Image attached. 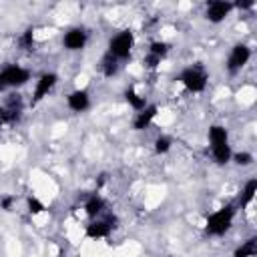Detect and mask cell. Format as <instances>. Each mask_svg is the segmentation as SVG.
Instances as JSON below:
<instances>
[{
  "label": "cell",
  "mask_w": 257,
  "mask_h": 257,
  "mask_svg": "<svg viewBox=\"0 0 257 257\" xmlns=\"http://www.w3.org/2000/svg\"><path fill=\"white\" fill-rule=\"evenodd\" d=\"M233 217H235V207H233V205H227V207L219 209L217 213H213L207 219V233L209 235H223L231 227Z\"/></svg>",
  "instance_id": "6da1fadb"
},
{
  "label": "cell",
  "mask_w": 257,
  "mask_h": 257,
  "mask_svg": "<svg viewBox=\"0 0 257 257\" xmlns=\"http://www.w3.org/2000/svg\"><path fill=\"white\" fill-rule=\"evenodd\" d=\"M131 48H133V34H131V30H125L121 34H117V37L111 40L109 53L117 60H121V59H127L131 55Z\"/></svg>",
  "instance_id": "7a4b0ae2"
},
{
  "label": "cell",
  "mask_w": 257,
  "mask_h": 257,
  "mask_svg": "<svg viewBox=\"0 0 257 257\" xmlns=\"http://www.w3.org/2000/svg\"><path fill=\"white\" fill-rule=\"evenodd\" d=\"M20 113H22V99L19 95H12L6 105L0 109V125H12L20 119Z\"/></svg>",
  "instance_id": "3957f363"
},
{
  "label": "cell",
  "mask_w": 257,
  "mask_h": 257,
  "mask_svg": "<svg viewBox=\"0 0 257 257\" xmlns=\"http://www.w3.org/2000/svg\"><path fill=\"white\" fill-rule=\"evenodd\" d=\"M181 82L191 93H201L205 89V84H207V75H205V71H201L199 66H193V68H187L181 75Z\"/></svg>",
  "instance_id": "277c9868"
},
{
  "label": "cell",
  "mask_w": 257,
  "mask_h": 257,
  "mask_svg": "<svg viewBox=\"0 0 257 257\" xmlns=\"http://www.w3.org/2000/svg\"><path fill=\"white\" fill-rule=\"evenodd\" d=\"M119 223V219L115 215H109L105 221H95L87 227V237L91 239H100V237H107Z\"/></svg>",
  "instance_id": "5b68a950"
},
{
  "label": "cell",
  "mask_w": 257,
  "mask_h": 257,
  "mask_svg": "<svg viewBox=\"0 0 257 257\" xmlns=\"http://www.w3.org/2000/svg\"><path fill=\"white\" fill-rule=\"evenodd\" d=\"M2 77H4L6 87H20V84H24L30 79V73L20 66H8L2 71Z\"/></svg>",
  "instance_id": "8992f818"
},
{
  "label": "cell",
  "mask_w": 257,
  "mask_h": 257,
  "mask_svg": "<svg viewBox=\"0 0 257 257\" xmlns=\"http://www.w3.org/2000/svg\"><path fill=\"white\" fill-rule=\"evenodd\" d=\"M249 57H251V50H249L245 44H237V46L231 50V57H229V71H231V73L239 71V68H241L243 64H247Z\"/></svg>",
  "instance_id": "52a82bcc"
},
{
  "label": "cell",
  "mask_w": 257,
  "mask_h": 257,
  "mask_svg": "<svg viewBox=\"0 0 257 257\" xmlns=\"http://www.w3.org/2000/svg\"><path fill=\"white\" fill-rule=\"evenodd\" d=\"M231 8H233V4L231 2H223V0L209 2V6H207V19L211 22H221L231 12Z\"/></svg>",
  "instance_id": "ba28073f"
},
{
  "label": "cell",
  "mask_w": 257,
  "mask_h": 257,
  "mask_svg": "<svg viewBox=\"0 0 257 257\" xmlns=\"http://www.w3.org/2000/svg\"><path fill=\"white\" fill-rule=\"evenodd\" d=\"M55 84H57V75H53V73L42 75V77H40V80L37 82V89H34L32 102H39V100H42V99L48 95V91L55 87Z\"/></svg>",
  "instance_id": "9c48e42d"
},
{
  "label": "cell",
  "mask_w": 257,
  "mask_h": 257,
  "mask_svg": "<svg viewBox=\"0 0 257 257\" xmlns=\"http://www.w3.org/2000/svg\"><path fill=\"white\" fill-rule=\"evenodd\" d=\"M87 42V32L82 28H73L64 34V46L68 50H80Z\"/></svg>",
  "instance_id": "30bf717a"
},
{
  "label": "cell",
  "mask_w": 257,
  "mask_h": 257,
  "mask_svg": "<svg viewBox=\"0 0 257 257\" xmlns=\"http://www.w3.org/2000/svg\"><path fill=\"white\" fill-rule=\"evenodd\" d=\"M68 107H71L73 111L77 113H82L89 109V95L87 91H75L68 95Z\"/></svg>",
  "instance_id": "8fae6325"
},
{
  "label": "cell",
  "mask_w": 257,
  "mask_h": 257,
  "mask_svg": "<svg viewBox=\"0 0 257 257\" xmlns=\"http://www.w3.org/2000/svg\"><path fill=\"white\" fill-rule=\"evenodd\" d=\"M155 115H157V107H147V109H143V113H139V117L135 119V129L137 131H143L145 127H149V123L155 119Z\"/></svg>",
  "instance_id": "7c38bea8"
},
{
  "label": "cell",
  "mask_w": 257,
  "mask_h": 257,
  "mask_svg": "<svg viewBox=\"0 0 257 257\" xmlns=\"http://www.w3.org/2000/svg\"><path fill=\"white\" fill-rule=\"evenodd\" d=\"M213 157L219 165H225L229 159H231V149L227 143H219V145H213Z\"/></svg>",
  "instance_id": "4fadbf2b"
},
{
  "label": "cell",
  "mask_w": 257,
  "mask_h": 257,
  "mask_svg": "<svg viewBox=\"0 0 257 257\" xmlns=\"http://www.w3.org/2000/svg\"><path fill=\"white\" fill-rule=\"evenodd\" d=\"M257 253V239L255 237H251V239H247V241L239 247V249H235V253H233V257H253Z\"/></svg>",
  "instance_id": "5bb4252c"
},
{
  "label": "cell",
  "mask_w": 257,
  "mask_h": 257,
  "mask_svg": "<svg viewBox=\"0 0 257 257\" xmlns=\"http://www.w3.org/2000/svg\"><path fill=\"white\" fill-rule=\"evenodd\" d=\"M84 209H87V213H89L91 217H97L102 209H105V201H102L99 195H93V197H89L87 205H84Z\"/></svg>",
  "instance_id": "9a60e30c"
},
{
  "label": "cell",
  "mask_w": 257,
  "mask_h": 257,
  "mask_svg": "<svg viewBox=\"0 0 257 257\" xmlns=\"http://www.w3.org/2000/svg\"><path fill=\"white\" fill-rule=\"evenodd\" d=\"M209 141H211V145L227 143V131H225L223 127H219V125L211 127V129H209Z\"/></svg>",
  "instance_id": "2e32d148"
},
{
  "label": "cell",
  "mask_w": 257,
  "mask_h": 257,
  "mask_svg": "<svg viewBox=\"0 0 257 257\" xmlns=\"http://www.w3.org/2000/svg\"><path fill=\"white\" fill-rule=\"evenodd\" d=\"M117 62H119V60H117L111 53L105 55V59H102V73H105V77H113V75L117 73V68H119Z\"/></svg>",
  "instance_id": "e0dca14e"
},
{
  "label": "cell",
  "mask_w": 257,
  "mask_h": 257,
  "mask_svg": "<svg viewBox=\"0 0 257 257\" xmlns=\"http://www.w3.org/2000/svg\"><path fill=\"white\" fill-rule=\"evenodd\" d=\"M255 193H257V181H255V179H251V181H247V185H245V191H243L241 205H249V203H251V199L255 197Z\"/></svg>",
  "instance_id": "ac0fdd59"
},
{
  "label": "cell",
  "mask_w": 257,
  "mask_h": 257,
  "mask_svg": "<svg viewBox=\"0 0 257 257\" xmlns=\"http://www.w3.org/2000/svg\"><path fill=\"white\" fill-rule=\"evenodd\" d=\"M125 97H127V100L131 102V107H133V109H137V111H143V109H145V99L139 97L135 91H127Z\"/></svg>",
  "instance_id": "d6986e66"
},
{
  "label": "cell",
  "mask_w": 257,
  "mask_h": 257,
  "mask_svg": "<svg viewBox=\"0 0 257 257\" xmlns=\"http://www.w3.org/2000/svg\"><path fill=\"white\" fill-rule=\"evenodd\" d=\"M149 53L155 55V57H159V59H163V57L167 55V44H165V42H153Z\"/></svg>",
  "instance_id": "ffe728a7"
},
{
  "label": "cell",
  "mask_w": 257,
  "mask_h": 257,
  "mask_svg": "<svg viewBox=\"0 0 257 257\" xmlns=\"http://www.w3.org/2000/svg\"><path fill=\"white\" fill-rule=\"evenodd\" d=\"M171 149V141L167 139V137H159V139L155 141V151L159 153V155H161V153H167Z\"/></svg>",
  "instance_id": "44dd1931"
},
{
  "label": "cell",
  "mask_w": 257,
  "mask_h": 257,
  "mask_svg": "<svg viewBox=\"0 0 257 257\" xmlns=\"http://www.w3.org/2000/svg\"><path fill=\"white\" fill-rule=\"evenodd\" d=\"M28 211L34 213V215H37V213H42V211H44V205H42L39 199L30 197V199H28Z\"/></svg>",
  "instance_id": "7402d4cb"
},
{
  "label": "cell",
  "mask_w": 257,
  "mask_h": 257,
  "mask_svg": "<svg viewBox=\"0 0 257 257\" xmlns=\"http://www.w3.org/2000/svg\"><path fill=\"white\" fill-rule=\"evenodd\" d=\"M235 163H237V165L247 167V165L253 163V157L249 155V153H237V155H235Z\"/></svg>",
  "instance_id": "603a6c76"
},
{
  "label": "cell",
  "mask_w": 257,
  "mask_h": 257,
  "mask_svg": "<svg viewBox=\"0 0 257 257\" xmlns=\"http://www.w3.org/2000/svg\"><path fill=\"white\" fill-rule=\"evenodd\" d=\"M20 44H22L24 48H30V46H32V30H26V32H24V37L20 39Z\"/></svg>",
  "instance_id": "cb8c5ba5"
},
{
  "label": "cell",
  "mask_w": 257,
  "mask_h": 257,
  "mask_svg": "<svg viewBox=\"0 0 257 257\" xmlns=\"http://www.w3.org/2000/svg\"><path fill=\"white\" fill-rule=\"evenodd\" d=\"M159 62H161V59H159V57H155V55H151V53H149V57L145 59V64H147L149 68H155Z\"/></svg>",
  "instance_id": "d4e9b609"
},
{
  "label": "cell",
  "mask_w": 257,
  "mask_h": 257,
  "mask_svg": "<svg viewBox=\"0 0 257 257\" xmlns=\"http://www.w3.org/2000/svg\"><path fill=\"white\" fill-rule=\"evenodd\" d=\"M12 201H14L12 197H4L0 205H2V209H6V211H8V209H10V205H12Z\"/></svg>",
  "instance_id": "484cf974"
},
{
  "label": "cell",
  "mask_w": 257,
  "mask_h": 257,
  "mask_svg": "<svg viewBox=\"0 0 257 257\" xmlns=\"http://www.w3.org/2000/svg\"><path fill=\"white\" fill-rule=\"evenodd\" d=\"M253 4H255V2H253V0H247V2H237L235 6H237V8H251Z\"/></svg>",
  "instance_id": "4316f807"
},
{
  "label": "cell",
  "mask_w": 257,
  "mask_h": 257,
  "mask_svg": "<svg viewBox=\"0 0 257 257\" xmlns=\"http://www.w3.org/2000/svg\"><path fill=\"white\" fill-rule=\"evenodd\" d=\"M6 89V82H4V77H2V73H0V91H4Z\"/></svg>",
  "instance_id": "83f0119b"
}]
</instances>
